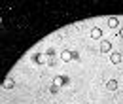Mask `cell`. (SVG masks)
I'll list each match as a JSON object with an SVG mask.
<instances>
[{"instance_id": "obj_7", "label": "cell", "mask_w": 123, "mask_h": 104, "mask_svg": "<svg viewBox=\"0 0 123 104\" xmlns=\"http://www.w3.org/2000/svg\"><path fill=\"white\" fill-rule=\"evenodd\" d=\"M106 89H108V91H116V89H117V81H116V80L106 81Z\"/></svg>"}, {"instance_id": "obj_10", "label": "cell", "mask_w": 123, "mask_h": 104, "mask_svg": "<svg viewBox=\"0 0 123 104\" xmlns=\"http://www.w3.org/2000/svg\"><path fill=\"white\" fill-rule=\"evenodd\" d=\"M72 61H80V55H78V51H72Z\"/></svg>"}, {"instance_id": "obj_12", "label": "cell", "mask_w": 123, "mask_h": 104, "mask_svg": "<svg viewBox=\"0 0 123 104\" xmlns=\"http://www.w3.org/2000/svg\"><path fill=\"white\" fill-rule=\"evenodd\" d=\"M119 36H121V38H123V29H121V30H119Z\"/></svg>"}, {"instance_id": "obj_3", "label": "cell", "mask_w": 123, "mask_h": 104, "mask_svg": "<svg viewBox=\"0 0 123 104\" xmlns=\"http://www.w3.org/2000/svg\"><path fill=\"white\" fill-rule=\"evenodd\" d=\"M2 87H4V89H13V87H15L13 78H6V80H4V83H2Z\"/></svg>"}, {"instance_id": "obj_11", "label": "cell", "mask_w": 123, "mask_h": 104, "mask_svg": "<svg viewBox=\"0 0 123 104\" xmlns=\"http://www.w3.org/2000/svg\"><path fill=\"white\" fill-rule=\"evenodd\" d=\"M49 91H51V93H57V91H59V87H57V85H55V83H53V85H51V87H49Z\"/></svg>"}, {"instance_id": "obj_1", "label": "cell", "mask_w": 123, "mask_h": 104, "mask_svg": "<svg viewBox=\"0 0 123 104\" xmlns=\"http://www.w3.org/2000/svg\"><path fill=\"white\" fill-rule=\"evenodd\" d=\"M53 83H55L57 87L66 85V83H68V76H55V78H53Z\"/></svg>"}, {"instance_id": "obj_2", "label": "cell", "mask_w": 123, "mask_h": 104, "mask_svg": "<svg viewBox=\"0 0 123 104\" xmlns=\"http://www.w3.org/2000/svg\"><path fill=\"white\" fill-rule=\"evenodd\" d=\"M121 59H123V55L119 53V51H114V53L110 55V61H112L114 64H119V62H121Z\"/></svg>"}, {"instance_id": "obj_6", "label": "cell", "mask_w": 123, "mask_h": 104, "mask_svg": "<svg viewBox=\"0 0 123 104\" xmlns=\"http://www.w3.org/2000/svg\"><path fill=\"white\" fill-rule=\"evenodd\" d=\"M117 25H119L117 17H110V19H108V27H110V29H117Z\"/></svg>"}, {"instance_id": "obj_4", "label": "cell", "mask_w": 123, "mask_h": 104, "mask_svg": "<svg viewBox=\"0 0 123 104\" xmlns=\"http://www.w3.org/2000/svg\"><path fill=\"white\" fill-rule=\"evenodd\" d=\"M110 49H112V44H110L108 40H102V42H100V51H102V53H108Z\"/></svg>"}, {"instance_id": "obj_8", "label": "cell", "mask_w": 123, "mask_h": 104, "mask_svg": "<svg viewBox=\"0 0 123 104\" xmlns=\"http://www.w3.org/2000/svg\"><path fill=\"white\" fill-rule=\"evenodd\" d=\"M61 59H62V61H72V51L64 49V51L61 53Z\"/></svg>"}, {"instance_id": "obj_9", "label": "cell", "mask_w": 123, "mask_h": 104, "mask_svg": "<svg viewBox=\"0 0 123 104\" xmlns=\"http://www.w3.org/2000/svg\"><path fill=\"white\" fill-rule=\"evenodd\" d=\"M34 61H36V62H44V57H42V55H34Z\"/></svg>"}, {"instance_id": "obj_5", "label": "cell", "mask_w": 123, "mask_h": 104, "mask_svg": "<svg viewBox=\"0 0 123 104\" xmlns=\"http://www.w3.org/2000/svg\"><path fill=\"white\" fill-rule=\"evenodd\" d=\"M100 36H102V30L98 29V27H95V29L91 30V38H93V40H98Z\"/></svg>"}]
</instances>
